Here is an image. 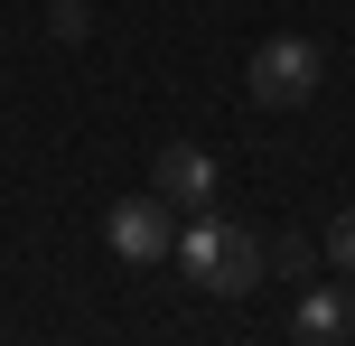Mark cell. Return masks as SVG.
Segmentation results:
<instances>
[{
    "label": "cell",
    "mask_w": 355,
    "mask_h": 346,
    "mask_svg": "<svg viewBox=\"0 0 355 346\" xmlns=\"http://www.w3.org/2000/svg\"><path fill=\"white\" fill-rule=\"evenodd\" d=\"M150 187H159L168 206H196V216H206V206H215V159L196 141H168L159 159H150Z\"/></svg>",
    "instance_id": "277c9868"
},
{
    "label": "cell",
    "mask_w": 355,
    "mask_h": 346,
    "mask_svg": "<svg viewBox=\"0 0 355 346\" xmlns=\"http://www.w3.org/2000/svg\"><path fill=\"white\" fill-rule=\"evenodd\" d=\"M318 253H327V262H337V272H355V206H346V216H337V225H327V243H318Z\"/></svg>",
    "instance_id": "ba28073f"
},
{
    "label": "cell",
    "mask_w": 355,
    "mask_h": 346,
    "mask_svg": "<svg viewBox=\"0 0 355 346\" xmlns=\"http://www.w3.org/2000/svg\"><path fill=\"white\" fill-rule=\"evenodd\" d=\"M103 243H112V253H122V262H168V253H178V225H168V197H159V187H141V197H122V206H112V216H103Z\"/></svg>",
    "instance_id": "3957f363"
},
{
    "label": "cell",
    "mask_w": 355,
    "mask_h": 346,
    "mask_svg": "<svg viewBox=\"0 0 355 346\" xmlns=\"http://www.w3.org/2000/svg\"><path fill=\"white\" fill-rule=\"evenodd\" d=\"M168 262L196 281V291H225V300H234V291H252V281H262V234H243L234 216H215V206H206V216L178 234Z\"/></svg>",
    "instance_id": "6da1fadb"
},
{
    "label": "cell",
    "mask_w": 355,
    "mask_h": 346,
    "mask_svg": "<svg viewBox=\"0 0 355 346\" xmlns=\"http://www.w3.org/2000/svg\"><path fill=\"white\" fill-rule=\"evenodd\" d=\"M309 262H318V253H309L300 234H281V243H262V272H290V281H309Z\"/></svg>",
    "instance_id": "8992f818"
},
{
    "label": "cell",
    "mask_w": 355,
    "mask_h": 346,
    "mask_svg": "<svg viewBox=\"0 0 355 346\" xmlns=\"http://www.w3.org/2000/svg\"><path fill=\"white\" fill-rule=\"evenodd\" d=\"M355 337V300L346 291H300L290 309V346H346Z\"/></svg>",
    "instance_id": "5b68a950"
},
{
    "label": "cell",
    "mask_w": 355,
    "mask_h": 346,
    "mask_svg": "<svg viewBox=\"0 0 355 346\" xmlns=\"http://www.w3.org/2000/svg\"><path fill=\"white\" fill-rule=\"evenodd\" d=\"M85 28H94V19H85V0H47V37H56V47H75Z\"/></svg>",
    "instance_id": "52a82bcc"
},
{
    "label": "cell",
    "mask_w": 355,
    "mask_h": 346,
    "mask_svg": "<svg viewBox=\"0 0 355 346\" xmlns=\"http://www.w3.org/2000/svg\"><path fill=\"white\" fill-rule=\"evenodd\" d=\"M318 75H327L318 37L281 28V37H262V47H252L243 85H252V103H262V112H300V103H318Z\"/></svg>",
    "instance_id": "7a4b0ae2"
}]
</instances>
